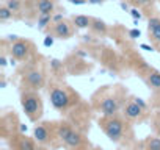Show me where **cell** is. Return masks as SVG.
Masks as SVG:
<instances>
[{
	"instance_id": "obj_1",
	"label": "cell",
	"mask_w": 160,
	"mask_h": 150,
	"mask_svg": "<svg viewBox=\"0 0 160 150\" xmlns=\"http://www.w3.org/2000/svg\"><path fill=\"white\" fill-rule=\"evenodd\" d=\"M22 102V108L25 111V114L28 116L30 120H36L41 117L42 114V105H41V99L39 96H36L35 92H25L21 99Z\"/></svg>"
},
{
	"instance_id": "obj_2",
	"label": "cell",
	"mask_w": 160,
	"mask_h": 150,
	"mask_svg": "<svg viewBox=\"0 0 160 150\" xmlns=\"http://www.w3.org/2000/svg\"><path fill=\"white\" fill-rule=\"evenodd\" d=\"M107 120L102 124L104 125V131L105 134L108 136V139H112L113 142H118L121 138H122V130H124V125L119 119L116 117H105Z\"/></svg>"
},
{
	"instance_id": "obj_3",
	"label": "cell",
	"mask_w": 160,
	"mask_h": 150,
	"mask_svg": "<svg viewBox=\"0 0 160 150\" xmlns=\"http://www.w3.org/2000/svg\"><path fill=\"white\" fill-rule=\"evenodd\" d=\"M50 103H52V106H53L55 110L64 111V110L69 106L71 99H69V96H68V92H66L64 89H61V88H53V89L50 91Z\"/></svg>"
},
{
	"instance_id": "obj_4",
	"label": "cell",
	"mask_w": 160,
	"mask_h": 150,
	"mask_svg": "<svg viewBox=\"0 0 160 150\" xmlns=\"http://www.w3.org/2000/svg\"><path fill=\"white\" fill-rule=\"evenodd\" d=\"M118 110H119V103L113 97H107L101 103V111H102L104 117H113L118 113Z\"/></svg>"
},
{
	"instance_id": "obj_5",
	"label": "cell",
	"mask_w": 160,
	"mask_h": 150,
	"mask_svg": "<svg viewBox=\"0 0 160 150\" xmlns=\"http://www.w3.org/2000/svg\"><path fill=\"white\" fill-rule=\"evenodd\" d=\"M28 49H30V45H28L27 42H24V41H16V42L11 45L10 53H11V56L16 58V59H25V58L28 56V52H30Z\"/></svg>"
},
{
	"instance_id": "obj_6",
	"label": "cell",
	"mask_w": 160,
	"mask_h": 150,
	"mask_svg": "<svg viewBox=\"0 0 160 150\" xmlns=\"http://www.w3.org/2000/svg\"><path fill=\"white\" fill-rule=\"evenodd\" d=\"M25 78H27V83L33 89H39L44 85V77H42V73L39 70H30V72H27Z\"/></svg>"
},
{
	"instance_id": "obj_7",
	"label": "cell",
	"mask_w": 160,
	"mask_h": 150,
	"mask_svg": "<svg viewBox=\"0 0 160 150\" xmlns=\"http://www.w3.org/2000/svg\"><path fill=\"white\" fill-rule=\"evenodd\" d=\"M141 111H143V108L140 106V105H137L135 102H130V103H127L126 105V108H124V116L127 117V119H138L140 116H141Z\"/></svg>"
},
{
	"instance_id": "obj_8",
	"label": "cell",
	"mask_w": 160,
	"mask_h": 150,
	"mask_svg": "<svg viewBox=\"0 0 160 150\" xmlns=\"http://www.w3.org/2000/svg\"><path fill=\"white\" fill-rule=\"evenodd\" d=\"M53 31H55V35L58 36V38H61V39H68L69 36H71V27L66 24V22H58V24H55V27H53Z\"/></svg>"
},
{
	"instance_id": "obj_9",
	"label": "cell",
	"mask_w": 160,
	"mask_h": 150,
	"mask_svg": "<svg viewBox=\"0 0 160 150\" xmlns=\"http://www.w3.org/2000/svg\"><path fill=\"white\" fill-rule=\"evenodd\" d=\"M63 141H64V144L69 145V147H78L80 144H82V136H80V133H77L75 130H71L69 134H68Z\"/></svg>"
},
{
	"instance_id": "obj_10",
	"label": "cell",
	"mask_w": 160,
	"mask_h": 150,
	"mask_svg": "<svg viewBox=\"0 0 160 150\" xmlns=\"http://www.w3.org/2000/svg\"><path fill=\"white\" fill-rule=\"evenodd\" d=\"M74 25L77 27V28H80V30H83V28H88V27H91V24H93V19L91 17H88V16H83V14H78V16H74Z\"/></svg>"
},
{
	"instance_id": "obj_11",
	"label": "cell",
	"mask_w": 160,
	"mask_h": 150,
	"mask_svg": "<svg viewBox=\"0 0 160 150\" xmlns=\"http://www.w3.org/2000/svg\"><path fill=\"white\" fill-rule=\"evenodd\" d=\"M55 8L53 0H38V11L39 14H52Z\"/></svg>"
},
{
	"instance_id": "obj_12",
	"label": "cell",
	"mask_w": 160,
	"mask_h": 150,
	"mask_svg": "<svg viewBox=\"0 0 160 150\" xmlns=\"http://www.w3.org/2000/svg\"><path fill=\"white\" fill-rule=\"evenodd\" d=\"M35 139L38 142H47L49 141V130L44 127V125H38L35 127Z\"/></svg>"
},
{
	"instance_id": "obj_13",
	"label": "cell",
	"mask_w": 160,
	"mask_h": 150,
	"mask_svg": "<svg viewBox=\"0 0 160 150\" xmlns=\"http://www.w3.org/2000/svg\"><path fill=\"white\" fill-rule=\"evenodd\" d=\"M148 83L151 85V88L154 89H160V72L157 70H152L148 77Z\"/></svg>"
},
{
	"instance_id": "obj_14",
	"label": "cell",
	"mask_w": 160,
	"mask_h": 150,
	"mask_svg": "<svg viewBox=\"0 0 160 150\" xmlns=\"http://www.w3.org/2000/svg\"><path fill=\"white\" fill-rule=\"evenodd\" d=\"M91 28H93L96 33H99V35H105V31H107V25H105V22L101 21V19H93Z\"/></svg>"
},
{
	"instance_id": "obj_15",
	"label": "cell",
	"mask_w": 160,
	"mask_h": 150,
	"mask_svg": "<svg viewBox=\"0 0 160 150\" xmlns=\"http://www.w3.org/2000/svg\"><path fill=\"white\" fill-rule=\"evenodd\" d=\"M18 150H35V144L28 138H22L18 144Z\"/></svg>"
},
{
	"instance_id": "obj_16",
	"label": "cell",
	"mask_w": 160,
	"mask_h": 150,
	"mask_svg": "<svg viewBox=\"0 0 160 150\" xmlns=\"http://www.w3.org/2000/svg\"><path fill=\"white\" fill-rule=\"evenodd\" d=\"M50 21H52V14H39V17H38V28L39 30L46 28L50 24Z\"/></svg>"
},
{
	"instance_id": "obj_17",
	"label": "cell",
	"mask_w": 160,
	"mask_h": 150,
	"mask_svg": "<svg viewBox=\"0 0 160 150\" xmlns=\"http://www.w3.org/2000/svg\"><path fill=\"white\" fill-rule=\"evenodd\" d=\"M71 130H72V128H71V127H69L68 124H60V125H58V130H57V131H58V136H60L61 139H64V138H66V136L69 134V131H71Z\"/></svg>"
},
{
	"instance_id": "obj_18",
	"label": "cell",
	"mask_w": 160,
	"mask_h": 150,
	"mask_svg": "<svg viewBox=\"0 0 160 150\" xmlns=\"http://www.w3.org/2000/svg\"><path fill=\"white\" fill-rule=\"evenodd\" d=\"M11 16H13V11H11L7 5L0 8V21H8Z\"/></svg>"
},
{
	"instance_id": "obj_19",
	"label": "cell",
	"mask_w": 160,
	"mask_h": 150,
	"mask_svg": "<svg viewBox=\"0 0 160 150\" xmlns=\"http://www.w3.org/2000/svg\"><path fill=\"white\" fill-rule=\"evenodd\" d=\"M148 150H160V138H152L148 141Z\"/></svg>"
},
{
	"instance_id": "obj_20",
	"label": "cell",
	"mask_w": 160,
	"mask_h": 150,
	"mask_svg": "<svg viewBox=\"0 0 160 150\" xmlns=\"http://www.w3.org/2000/svg\"><path fill=\"white\" fill-rule=\"evenodd\" d=\"M7 7L14 13V11H19L21 10V0H7Z\"/></svg>"
},
{
	"instance_id": "obj_21",
	"label": "cell",
	"mask_w": 160,
	"mask_h": 150,
	"mask_svg": "<svg viewBox=\"0 0 160 150\" xmlns=\"http://www.w3.org/2000/svg\"><path fill=\"white\" fill-rule=\"evenodd\" d=\"M158 25H160V19H158V17H151L149 22H148V30H149V33H152Z\"/></svg>"
},
{
	"instance_id": "obj_22",
	"label": "cell",
	"mask_w": 160,
	"mask_h": 150,
	"mask_svg": "<svg viewBox=\"0 0 160 150\" xmlns=\"http://www.w3.org/2000/svg\"><path fill=\"white\" fill-rule=\"evenodd\" d=\"M140 36H141L140 28H132V30H129V38H130V39H137V38H140Z\"/></svg>"
},
{
	"instance_id": "obj_23",
	"label": "cell",
	"mask_w": 160,
	"mask_h": 150,
	"mask_svg": "<svg viewBox=\"0 0 160 150\" xmlns=\"http://www.w3.org/2000/svg\"><path fill=\"white\" fill-rule=\"evenodd\" d=\"M42 44H44V47H52V45H53V36H50V35H47V36L44 38V41H42Z\"/></svg>"
},
{
	"instance_id": "obj_24",
	"label": "cell",
	"mask_w": 160,
	"mask_h": 150,
	"mask_svg": "<svg viewBox=\"0 0 160 150\" xmlns=\"http://www.w3.org/2000/svg\"><path fill=\"white\" fill-rule=\"evenodd\" d=\"M129 13H130V16H132L133 19H138V21H140V19L143 17V16H141V13H140V11H138L137 8H132V10H130Z\"/></svg>"
},
{
	"instance_id": "obj_25",
	"label": "cell",
	"mask_w": 160,
	"mask_h": 150,
	"mask_svg": "<svg viewBox=\"0 0 160 150\" xmlns=\"http://www.w3.org/2000/svg\"><path fill=\"white\" fill-rule=\"evenodd\" d=\"M61 66H63V64H61V61H58V59H52V61H50V67H52L53 70H58Z\"/></svg>"
},
{
	"instance_id": "obj_26",
	"label": "cell",
	"mask_w": 160,
	"mask_h": 150,
	"mask_svg": "<svg viewBox=\"0 0 160 150\" xmlns=\"http://www.w3.org/2000/svg\"><path fill=\"white\" fill-rule=\"evenodd\" d=\"M151 35H152V38H154L157 42H160V25H158V27H157V28H155V30L151 33Z\"/></svg>"
},
{
	"instance_id": "obj_27",
	"label": "cell",
	"mask_w": 160,
	"mask_h": 150,
	"mask_svg": "<svg viewBox=\"0 0 160 150\" xmlns=\"http://www.w3.org/2000/svg\"><path fill=\"white\" fill-rule=\"evenodd\" d=\"M135 103H137V105H140V106H141L143 110H144V108L148 106V105H146V102H144L143 99H140V97H137V99H135Z\"/></svg>"
},
{
	"instance_id": "obj_28",
	"label": "cell",
	"mask_w": 160,
	"mask_h": 150,
	"mask_svg": "<svg viewBox=\"0 0 160 150\" xmlns=\"http://www.w3.org/2000/svg\"><path fill=\"white\" fill-rule=\"evenodd\" d=\"M69 2L72 5H85V3H88V0H69Z\"/></svg>"
},
{
	"instance_id": "obj_29",
	"label": "cell",
	"mask_w": 160,
	"mask_h": 150,
	"mask_svg": "<svg viewBox=\"0 0 160 150\" xmlns=\"http://www.w3.org/2000/svg\"><path fill=\"white\" fill-rule=\"evenodd\" d=\"M61 19H63V14H57V16H53V17H52V21H53L55 24L61 22Z\"/></svg>"
},
{
	"instance_id": "obj_30",
	"label": "cell",
	"mask_w": 160,
	"mask_h": 150,
	"mask_svg": "<svg viewBox=\"0 0 160 150\" xmlns=\"http://www.w3.org/2000/svg\"><path fill=\"white\" fill-rule=\"evenodd\" d=\"M119 7H121V10H124V11H130V8H129V5H127L126 2H121Z\"/></svg>"
},
{
	"instance_id": "obj_31",
	"label": "cell",
	"mask_w": 160,
	"mask_h": 150,
	"mask_svg": "<svg viewBox=\"0 0 160 150\" xmlns=\"http://www.w3.org/2000/svg\"><path fill=\"white\" fill-rule=\"evenodd\" d=\"M133 2H135V3H138V5H148V3L151 2V0H133Z\"/></svg>"
},
{
	"instance_id": "obj_32",
	"label": "cell",
	"mask_w": 160,
	"mask_h": 150,
	"mask_svg": "<svg viewBox=\"0 0 160 150\" xmlns=\"http://www.w3.org/2000/svg\"><path fill=\"white\" fill-rule=\"evenodd\" d=\"M8 63H7V58L5 56H0V66H2V67H5Z\"/></svg>"
},
{
	"instance_id": "obj_33",
	"label": "cell",
	"mask_w": 160,
	"mask_h": 150,
	"mask_svg": "<svg viewBox=\"0 0 160 150\" xmlns=\"http://www.w3.org/2000/svg\"><path fill=\"white\" fill-rule=\"evenodd\" d=\"M141 49H143V50H148V52H152V50H154V49H152L151 45H148V44H141Z\"/></svg>"
},
{
	"instance_id": "obj_34",
	"label": "cell",
	"mask_w": 160,
	"mask_h": 150,
	"mask_svg": "<svg viewBox=\"0 0 160 150\" xmlns=\"http://www.w3.org/2000/svg\"><path fill=\"white\" fill-rule=\"evenodd\" d=\"M104 2V0H88V3H91V5H101Z\"/></svg>"
},
{
	"instance_id": "obj_35",
	"label": "cell",
	"mask_w": 160,
	"mask_h": 150,
	"mask_svg": "<svg viewBox=\"0 0 160 150\" xmlns=\"http://www.w3.org/2000/svg\"><path fill=\"white\" fill-rule=\"evenodd\" d=\"M8 41H18V36L16 35H10L8 36Z\"/></svg>"
},
{
	"instance_id": "obj_36",
	"label": "cell",
	"mask_w": 160,
	"mask_h": 150,
	"mask_svg": "<svg viewBox=\"0 0 160 150\" xmlns=\"http://www.w3.org/2000/svg\"><path fill=\"white\" fill-rule=\"evenodd\" d=\"M21 131L25 133V131H27V125H21Z\"/></svg>"
},
{
	"instance_id": "obj_37",
	"label": "cell",
	"mask_w": 160,
	"mask_h": 150,
	"mask_svg": "<svg viewBox=\"0 0 160 150\" xmlns=\"http://www.w3.org/2000/svg\"><path fill=\"white\" fill-rule=\"evenodd\" d=\"M5 86H7V82L2 80V82H0V88H5Z\"/></svg>"
},
{
	"instance_id": "obj_38",
	"label": "cell",
	"mask_w": 160,
	"mask_h": 150,
	"mask_svg": "<svg viewBox=\"0 0 160 150\" xmlns=\"http://www.w3.org/2000/svg\"><path fill=\"white\" fill-rule=\"evenodd\" d=\"M158 134H160V127H158Z\"/></svg>"
}]
</instances>
